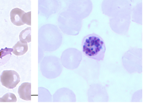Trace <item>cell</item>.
I'll list each match as a JSON object with an SVG mask.
<instances>
[{"instance_id": "cell-13", "label": "cell", "mask_w": 146, "mask_h": 107, "mask_svg": "<svg viewBox=\"0 0 146 107\" xmlns=\"http://www.w3.org/2000/svg\"><path fill=\"white\" fill-rule=\"evenodd\" d=\"M142 3H138L131 10V18L133 22L142 24Z\"/></svg>"}, {"instance_id": "cell-14", "label": "cell", "mask_w": 146, "mask_h": 107, "mask_svg": "<svg viewBox=\"0 0 146 107\" xmlns=\"http://www.w3.org/2000/svg\"><path fill=\"white\" fill-rule=\"evenodd\" d=\"M28 45L27 43H23L21 41H18L13 48V53L17 56H21L26 53L28 50Z\"/></svg>"}, {"instance_id": "cell-4", "label": "cell", "mask_w": 146, "mask_h": 107, "mask_svg": "<svg viewBox=\"0 0 146 107\" xmlns=\"http://www.w3.org/2000/svg\"><path fill=\"white\" fill-rule=\"evenodd\" d=\"M101 7L102 13L111 18L131 13L132 10L131 4L127 0H104Z\"/></svg>"}, {"instance_id": "cell-17", "label": "cell", "mask_w": 146, "mask_h": 107, "mask_svg": "<svg viewBox=\"0 0 146 107\" xmlns=\"http://www.w3.org/2000/svg\"><path fill=\"white\" fill-rule=\"evenodd\" d=\"M22 21L24 24L31 25V12L25 13L23 16Z\"/></svg>"}, {"instance_id": "cell-19", "label": "cell", "mask_w": 146, "mask_h": 107, "mask_svg": "<svg viewBox=\"0 0 146 107\" xmlns=\"http://www.w3.org/2000/svg\"><path fill=\"white\" fill-rule=\"evenodd\" d=\"M141 90L138 91L134 93L133 96H132L131 102H140V100H141V99H140V97L139 96H140V93L142 92V91H141Z\"/></svg>"}, {"instance_id": "cell-11", "label": "cell", "mask_w": 146, "mask_h": 107, "mask_svg": "<svg viewBox=\"0 0 146 107\" xmlns=\"http://www.w3.org/2000/svg\"><path fill=\"white\" fill-rule=\"evenodd\" d=\"M25 13L21 9L16 8L13 9L10 13L11 20L12 23L16 26L23 25L24 24L22 21L23 16Z\"/></svg>"}, {"instance_id": "cell-9", "label": "cell", "mask_w": 146, "mask_h": 107, "mask_svg": "<svg viewBox=\"0 0 146 107\" xmlns=\"http://www.w3.org/2000/svg\"><path fill=\"white\" fill-rule=\"evenodd\" d=\"M0 81L3 86L12 89L15 88L20 82V76L16 71L6 70L2 72L0 76Z\"/></svg>"}, {"instance_id": "cell-6", "label": "cell", "mask_w": 146, "mask_h": 107, "mask_svg": "<svg viewBox=\"0 0 146 107\" xmlns=\"http://www.w3.org/2000/svg\"><path fill=\"white\" fill-rule=\"evenodd\" d=\"M60 60L64 67L69 70H74L79 67L82 60V55L77 49L70 48L63 52Z\"/></svg>"}, {"instance_id": "cell-8", "label": "cell", "mask_w": 146, "mask_h": 107, "mask_svg": "<svg viewBox=\"0 0 146 107\" xmlns=\"http://www.w3.org/2000/svg\"><path fill=\"white\" fill-rule=\"evenodd\" d=\"M87 95L89 102H108L109 100L106 87L100 84L90 85Z\"/></svg>"}, {"instance_id": "cell-18", "label": "cell", "mask_w": 146, "mask_h": 107, "mask_svg": "<svg viewBox=\"0 0 146 107\" xmlns=\"http://www.w3.org/2000/svg\"><path fill=\"white\" fill-rule=\"evenodd\" d=\"M13 49L7 48H5V49H2L0 50V59H2L3 57L7 55H11V52H12Z\"/></svg>"}, {"instance_id": "cell-16", "label": "cell", "mask_w": 146, "mask_h": 107, "mask_svg": "<svg viewBox=\"0 0 146 107\" xmlns=\"http://www.w3.org/2000/svg\"><path fill=\"white\" fill-rule=\"evenodd\" d=\"M17 98L14 94L7 93L0 98V102H16Z\"/></svg>"}, {"instance_id": "cell-2", "label": "cell", "mask_w": 146, "mask_h": 107, "mask_svg": "<svg viewBox=\"0 0 146 107\" xmlns=\"http://www.w3.org/2000/svg\"><path fill=\"white\" fill-rule=\"evenodd\" d=\"M59 26L66 35L76 36L79 34L82 25V20L68 10L63 12L58 19Z\"/></svg>"}, {"instance_id": "cell-12", "label": "cell", "mask_w": 146, "mask_h": 107, "mask_svg": "<svg viewBox=\"0 0 146 107\" xmlns=\"http://www.w3.org/2000/svg\"><path fill=\"white\" fill-rule=\"evenodd\" d=\"M19 97L25 101L31 100V84L23 83L19 86L18 89Z\"/></svg>"}, {"instance_id": "cell-5", "label": "cell", "mask_w": 146, "mask_h": 107, "mask_svg": "<svg viewBox=\"0 0 146 107\" xmlns=\"http://www.w3.org/2000/svg\"><path fill=\"white\" fill-rule=\"evenodd\" d=\"M66 5V10L82 20L88 17L93 10V4L90 0H71L67 1Z\"/></svg>"}, {"instance_id": "cell-7", "label": "cell", "mask_w": 146, "mask_h": 107, "mask_svg": "<svg viewBox=\"0 0 146 107\" xmlns=\"http://www.w3.org/2000/svg\"><path fill=\"white\" fill-rule=\"evenodd\" d=\"M131 19V13H123L111 18L109 25L112 30L120 35H126L129 31Z\"/></svg>"}, {"instance_id": "cell-3", "label": "cell", "mask_w": 146, "mask_h": 107, "mask_svg": "<svg viewBox=\"0 0 146 107\" xmlns=\"http://www.w3.org/2000/svg\"><path fill=\"white\" fill-rule=\"evenodd\" d=\"M123 66L129 74L142 72V49L131 48L122 58Z\"/></svg>"}, {"instance_id": "cell-15", "label": "cell", "mask_w": 146, "mask_h": 107, "mask_svg": "<svg viewBox=\"0 0 146 107\" xmlns=\"http://www.w3.org/2000/svg\"><path fill=\"white\" fill-rule=\"evenodd\" d=\"M31 28L29 27L23 30L19 35V39L20 41L23 43H30L31 41Z\"/></svg>"}, {"instance_id": "cell-1", "label": "cell", "mask_w": 146, "mask_h": 107, "mask_svg": "<svg viewBox=\"0 0 146 107\" xmlns=\"http://www.w3.org/2000/svg\"><path fill=\"white\" fill-rule=\"evenodd\" d=\"M84 54L96 60L102 61L106 51V44L102 38L97 34H90L84 37L82 42Z\"/></svg>"}, {"instance_id": "cell-10", "label": "cell", "mask_w": 146, "mask_h": 107, "mask_svg": "<svg viewBox=\"0 0 146 107\" xmlns=\"http://www.w3.org/2000/svg\"><path fill=\"white\" fill-rule=\"evenodd\" d=\"M54 102H76L74 92L69 88H62L57 91L54 96Z\"/></svg>"}]
</instances>
